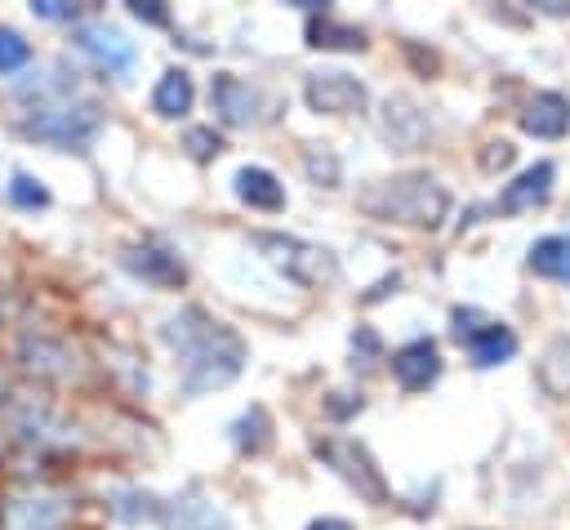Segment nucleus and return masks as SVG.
Returning a JSON list of instances; mask_svg holds the SVG:
<instances>
[{"instance_id":"nucleus-23","label":"nucleus","mask_w":570,"mask_h":530,"mask_svg":"<svg viewBox=\"0 0 570 530\" xmlns=\"http://www.w3.org/2000/svg\"><path fill=\"white\" fill-rule=\"evenodd\" d=\"M31 13L36 18H49V22H71L76 18V4H67V0H31Z\"/></svg>"},{"instance_id":"nucleus-22","label":"nucleus","mask_w":570,"mask_h":530,"mask_svg":"<svg viewBox=\"0 0 570 530\" xmlns=\"http://www.w3.org/2000/svg\"><path fill=\"white\" fill-rule=\"evenodd\" d=\"M187 151L196 156V160H209V156H218V147H223V138L214 134V129H205V125H196V129H187Z\"/></svg>"},{"instance_id":"nucleus-19","label":"nucleus","mask_w":570,"mask_h":530,"mask_svg":"<svg viewBox=\"0 0 570 530\" xmlns=\"http://www.w3.org/2000/svg\"><path fill=\"white\" fill-rule=\"evenodd\" d=\"M539 383H543L552 396H561V392L570 387V334L557 338V343L548 347V356L539 361Z\"/></svg>"},{"instance_id":"nucleus-27","label":"nucleus","mask_w":570,"mask_h":530,"mask_svg":"<svg viewBox=\"0 0 570 530\" xmlns=\"http://www.w3.org/2000/svg\"><path fill=\"white\" fill-rule=\"evenodd\" d=\"M307 530H352V526H347L343 517H321V521H312Z\"/></svg>"},{"instance_id":"nucleus-8","label":"nucleus","mask_w":570,"mask_h":530,"mask_svg":"<svg viewBox=\"0 0 570 530\" xmlns=\"http://www.w3.org/2000/svg\"><path fill=\"white\" fill-rule=\"evenodd\" d=\"M392 374L405 392H423L441 379V352L432 338H410L405 347L392 352Z\"/></svg>"},{"instance_id":"nucleus-7","label":"nucleus","mask_w":570,"mask_h":530,"mask_svg":"<svg viewBox=\"0 0 570 530\" xmlns=\"http://www.w3.org/2000/svg\"><path fill=\"white\" fill-rule=\"evenodd\" d=\"M156 517H160V526H165V530H227L223 508H218L214 499H205V490H200V485H187L178 499L160 503V508H156Z\"/></svg>"},{"instance_id":"nucleus-20","label":"nucleus","mask_w":570,"mask_h":530,"mask_svg":"<svg viewBox=\"0 0 570 530\" xmlns=\"http://www.w3.org/2000/svg\"><path fill=\"white\" fill-rule=\"evenodd\" d=\"M9 200L18 205V209H45L49 205V192L40 187V178H31V174H13L9 178Z\"/></svg>"},{"instance_id":"nucleus-21","label":"nucleus","mask_w":570,"mask_h":530,"mask_svg":"<svg viewBox=\"0 0 570 530\" xmlns=\"http://www.w3.org/2000/svg\"><path fill=\"white\" fill-rule=\"evenodd\" d=\"M27 62H31V45H27L13 27H0V76L18 71V67H27Z\"/></svg>"},{"instance_id":"nucleus-15","label":"nucleus","mask_w":570,"mask_h":530,"mask_svg":"<svg viewBox=\"0 0 570 530\" xmlns=\"http://www.w3.org/2000/svg\"><path fill=\"white\" fill-rule=\"evenodd\" d=\"M191 98H196L191 76H187L183 67H169V71L156 80V89H151V111L165 116V120H174V116H187V111H191Z\"/></svg>"},{"instance_id":"nucleus-4","label":"nucleus","mask_w":570,"mask_h":530,"mask_svg":"<svg viewBox=\"0 0 570 530\" xmlns=\"http://www.w3.org/2000/svg\"><path fill=\"white\" fill-rule=\"evenodd\" d=\"M27 138H40V143H49V147H89L94 143V134L102 129V116H98V107H45V111H36V116H27L22 125H18Z\"/></svg>"},{"instance_id":"nucleus-26","label":"nucleus","mask_w":570,"mask_h":530,"mask_svg":"<svg viewBox=\"0 0 570 530\" xmlns=\"http://www.w3.org/2000/svg\"><path fill=\"white\" fill-rule=\"evenodd\" d=\"M352 352L374 356V352H379V334H374V330H356V334H352Z\"/></svg>"},{"instance_id":"nucleus-25","label":"nucleus","mask_w":570,"mask_h":530,"mask_svg":"<svg viewBox=\"0 0 570 530\" xmlns=\"http://www.w3.org/2000/svg\"><path fill=\"white\" fill-rule=\"evenodd\" d=\"M129 13L142 18V22H151V27H165L169 22V9L160 0H129Z\"/></svg>"},{"instance_id":"nucleus-18","label":"nucleus","mask_w":570,"mask_h":530,"mask_svg":"<svg viewBox=\"0 0 570 530\" xmlns=\"http://www.w3.org/2000/svg\"><path fill=\"white\" fill-rule=\"evenodd\" d=\"M307 45H316V49H365V36L356 27L334 22V18L321 13V18L307 22Z\"/></svg>"},{"instance_id":"nucleus-2","label":"nucleus","mask_w":570,"mask_h":530,"mask_svg":"<svg viewBox=\"0 0 570 530\" xmlns=\"http://www.w3.org/2000/svg\"><path fill=\"white\" fill-rule=\"evenodd\" d=\"M356 205L383 223H410V227H436L450 209V192L432 174H396L370 183Z\"/></svg>"},{"instance_id":"nucleus-16","label":"nucleus","mask_w":570,"mask_h":530,"mask_svg":"<svg viewBox=\"0 0 570 530\" xmlns=\"http://www.w3.org/2000/svg\"><path fill=\"white\" fill-rule=\"evenodd\" d=\"M512 352H517V334H512L508 325H499V321L481 325V330L468 338V356H472V365H481V370L503 365Z\"/></svg>"},{"instance_id":"nucleus-17","label":"nucleus","mask_w":570,"mask_h":530,"mask_svg":"<svg viewBox=\"0 0 570 530\" xmlns=\"http://www.w3.org/2000/svg\"><path fill=\"white\" fill-rule=\"evenodd\" d=\"M525 263H530L534 276H548V281L570 285V236H543V241H534Z\"/></svg>"},{"instance_id":"nucleus-5","label":"nucleus","mask_w":570,"mask_h":530,"mask_svg":"<svg viewBox=\"0 0 570 530\" xmlns=\"http://www.w3.org/2000/svg\"><path fill=\"white\" fill-rule=\"evenodd\" d=\"M254 245H258V249H272L267 258L281 263V267H285L294 281H303V285H330V281L338 276L334 254L321 249V245H307V241H294V236H276V232H258Z\"/></svg>"},{"instance_id":"nucleus-14","label":"nucleus","mask_w":570,"mask_h":530,"mask_svg":"<svg viewBox=\"0 0 570 530\" xmlns=\"http://www.w3.org/2000/svg\"><path fill=\"white\" fill-rule=\"evenodd\" d=\"M236 196H240L249 209H267V214H276V209L285 205V187H281L276 174L263 169V165L236 169Z\"/></svg>"},{"instance_id":"nucleus-10","label":"nucleus","mask_w":570,"mask_h":530,"mask_svg":"<svg viewBox=\"0 0 570 530\" xmlns=\"http://www.w3.org/2000/svg\"><path fill=\"white\" fill-rule=\"evenodd\" d=\"M209 102H214V111H218V120L223 125H254L258 120V94L240 80V76H232V71H218L214 80H209Z\"/></svg>"},{"instance_id":"nucleus-6","label":"nucleus","mask_w":570,"mask_h":530,"mask_svg":"<svg viewBox=\"0 0 570 530\" xmlns=\"http://www.w3.org/2000/svg\"><path fill=\"white\" fill-rule=\"evenodd\" d=\"M303 98H307L312 111L347 116V111H361L370 94H365V85H361L356 76H347V71H316V76H307Z\"/></svg>"},{"instance_id":"nucleus-3","label":"nucleus","mask_w":570,"mask_h":530,"mask_svg":"<svg viewBox=\"0 0 570 530\" xmlns=\"http://www.w3.org/2000/svg\"><path fill=\"white\" fill-rule=\"evenodd\" d=\"M365 503H387L392 499V490H387V481H383V472L374 468V459H370V450L361 445V441H352V436H316V445H312Z\"/></svg>"},{"instance_id":"nucleus-1","label":"nucleus","mask_w":570,"mask_h":530,"mask_svg":"<svg viewBox=\"0 0 570 530\" xmlns=\"http://www.w3.org/2000/svg\"><path fill=\"white\" fill-rule=\"evenodd\" d=\"M165 343L178 352L183 361V392L200 396L214 387H227L240 365H245V343L236 330H227L223 321L205 316L200 307L178 312L174 321H165Z\"/></svg>"},{"instance_id":"nucleus-24","label":"nucleus","mask_w":570,"mask_h":530,"mask_svg":"<svg viewBox=\"0 0 570 530\" xmlns=\"http://www.w3.org/2000/svg\"><path fill=\"white\" fill-rule=\"evenodd\" d=\"M512 156H517V147H512V143H503V138H499V143H485V151H481V169H490V174H494V169L512 165Z\"/></svg>"},{"instance_id":"nucleus-9","label":"nucleus","mask_w":570,"mask_h":530,"mask_svg":"<svg viewBox=\"0 0 570 530\" xmlns=\"http://www.w3.org/2000/svg\"><path fill=\"white\" fill-rule=\"evenodd\" d=\"M71 40H76L80 53H89L107 71H129L134 67V45L116 27H107V22H85V27H76Z\"/></svg>"},{"instance_id":"nucleus-11","label":"nucleus","mask_w":570,"mask_h":530,"mask_svg":"<svg viewBox=\"0 0 570 530\" xmlns=\"http://www.w3.org/2000/svg\"><path fill=\"white\" fill-rule=\"evenodd\" d=\"M552 178H557V169H552L548 160H534L530 169H521V174L499 192V209H503V214L539 209V205L552 196Z\"/></svg>"},{"instance_id":"nucleus-12","label":"nucleus","mask_w":570,"mask_h":530,"mask_svg":"<svg viewBox=\"0 0 570 530\" xmlns=\"http://www.w3.org/2000/svg\"><path fill=\"white\" fill-rule=\"evenodd\" d=\"M521 129L534 138H561L570 129V102L561 94H534L521 111Z\"/></svg>"},{"instance_id":"nucleus-13","label":"nucleus","mask_w":570,"mask_h":530,"mask_svg":"<svg viewBox=\"0 0 570 530\" xmlns=\"http://www.w3.org/2000/svg\"><path fill=\"white\" fill-rule=\"evenodd\" d=\"M125 267H129L134 276L151 281V285H178V281L187 276L183 263H178V254L156 249V245H134V249H125Z\"/></svg>"}]
</instances>
